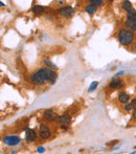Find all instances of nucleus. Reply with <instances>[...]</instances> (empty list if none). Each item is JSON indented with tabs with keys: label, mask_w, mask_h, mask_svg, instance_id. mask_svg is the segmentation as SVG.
Here are the masks:
<instances>
[{
	"label": "nucleus",
	"mask_w": 136,
	"mask_h": 154,
	"mask_svg": "<svg viewBox=\"0 0 136 154\" xmlns=\"http://www.w3.org/2000/svg\"><path fill=\"white\" fill-rule=\"evenodd\" d=\"M39 152H43L44 151V149H43V148H39Z\"/></svg>",
	"instance_id": "21"
},
{
	"label": "nucleus",
	"mask_w": 136,
	"mask_h": 154,
	"mask_svg": "<svg viewBox=\"0 0 136 154\" xmlns=\"http://www.w3.org/2000/svg\"><path fill=\"white\" fill-rule=\"evenodd\" d=\"M134 33L133 31L129 29H120L118 31V34H117V39H118V41L122 45L124 46H129L133 43L134 41Z\"/></svg>",
	"instance_id": "2"
},
{
	"label": "nucleus",
	"mask_w": 136,
	"mask_h": 154,
	"mask_svg": "<svg viewBox=\"0 0 136 154\" xmlns=\"http://www.w3.org/2000/svg\"><path fill=\"white\" fill-rule=\"evenodd\" d=\"M39 135L42 140H48L51 135V131H50L49 127H48L46 124H40V127H39Z\"/></svg>",
	"instance_id": "5"
},
{
	"label": "nucleus",
	"mask_w": 136,
	"mask_h": 154,
	"mask_svg": "<svg viewBox=\"0 0 136 154\" xmlns=\"http://www.w3.org/2000/svg\"><path fill=\"white\" fill-rule=\"evenodd\" d=\"M98 86V82H92V84L90 85V87H89L88 91L89 92H92L94 89H96V87Z\"/></svg>",
	"instance_id": "16"
},
{
	"label": "nucleus",
	"mask_w": 136,
	"mask_h": 154,
	"mask_svg": "<svg viewBox=\"0 0 136 154\" xmlns=\"http://www.w3.org/2000/svg\"><path fill=\"white\" fill-rule=\"evenodd\" d=\"M25 140H26V142H28V143L35 142V140H37L36 131L33 130V129H31V128L26 129V131H25Z\"/></svg>",
	"instance_id": "10"
},
{
	"label": "nucleus",
	"mask_w": 136,
	"mask_h": 154,
	"mask_svg": "<svg viewBox=\"0 0 136 154\" xmlns=\"http://www.w3.org/2000/svg\"><path fill=\"white\" fill-rule=\"evenodd\" d=\"M133 118H134V120H136V109H134V112H133Z\"/></svg>",
	"instance_id": "20"
},
{
	"label": "nucleus",
	"mask_w": 136,
	"mask_h": 154,
	"mask_svg": "<svg viewBox=\"0 0 136 154\" xmlns=\"http://www.w3.org/2000/svg\"><path fill=\"white\" fill-rule=\"evenodd\" d=\"M21 142L19 136H16V135H9L4 138V143L9 146H16L19 143Z\"/></svg>",
	"instance_id": "9"
},
{
	"label": "nucleus",
	"mask_w": 136,
	"mask_h": 154,
	"mask_svg": "<svg viewBox=\"0 0 136 154\" xmlns=\"http://www.w3.org/2000/svg\"><path fill=\"white\" fill-rule=\"evenodd\" d=\"M131 105L133 107V109H136V99H133L131 101Z\"/></svg>",
	"instance_id": "19"
},
{
	"label": "nucleus",
	"mask_w": 136,
	"mask_h": 154,
	"mask_svg": "<svg viewBox=\"0 0 136 154\" xmlns=\"http://www.w3.org/2000/svg\"><path fill=\"white\" fill-rule=\"evenodd\" d=\"M58 13H59L60 16L64 18H71L72 15L74 14V9L70 5H66V6L61 7L60 10L58 11Z\"/></svg>",
	"instance_id": "6"
},
{
	"label": "nucleus",
	"mask_w": 136,
	"mask_h": 154,
	"mask_svg": "<svg viewBox=\"0 0 136 154\" xmlns=\"http://www.w3.org/2000/svg\"><path fill=\"white\" fill-rule=\"evenodd\" d=\"M126 26L131 31H136V11L133 10L131 12L127 13V19H126Z\"/></svg>",
	"instance_id": "3"
},
{
	"label": "nucleus",
	"mask_w": 136,
	"mask_h": 154,
	"mask_svg": "<svg viewBox=\"0 0 136 154\" xmlns=\"http://www.w3.org/2000/svg\"><path fill=\"white\" fill-rule=\"evenodd\" d=\"M44 64H45L47 67L51 68V69H55V70L57 69V66H56L55 64H53V63L51 62L50 60H48V59H45V60H44Z\"/></svg>",
	"instance_id": "15"
},
{
	"label": "nucleus",
	"mask_w": 136,
	"mask_h": 154,
	"mask_svg": "<svg viewBox=\"0 0 136 154\" xmlns=\"http://www.w3.org/2000/svg\"><path fill=\"white\" fill-rule=\"evenodd\" d=\"M57 72L55 71V69H51L49 67H44L39 69L38 71L33 72L31 77V82L33 85H44L46 83L49 84H55L57 81Z\"/></svg>",
	"instance_id": "1"
},
{
	"label": "nucleus",
	"mask_w": 136,
	"mask_h": 154,
	"mask_svg": "<svg viewBox=\"0 0 136 154\" xmlns=\"http://www.w3.org/2000/svg\"><path fill=\"white\" fill-rule=\"evenodd\" d=\"M98 5L91 3V4H88L86 7H85V12H86L87 14H89V15H93L94 13L96 12V11H98Z\"/></svg>",
	"instance_id": "12"
},
{
	"label": "nucleus",
	"mask_w": 136,
	"mask_h": 154,
	"mask_svg": "<svg viewBox=\"0 0 136 154\" xmlns=\"http://www.w3.org/2000/svg\"><path fill=\"white\" fill-rule=\"evenodd\" d=\"M58 118H59V116L51 109H47L43 112V120H46V122L53 123L55 120H58Z\"/></svg>",
	"instance_id": "7"
},
{
	"label": "nucleus",
	"mask_w": 136,
	"mask_h": 154,
	"mask_svg": "<svg viewBox=\"0 0 136 154\" xmlns=\"http://www.w3.org/2000/svg\"><path fill=\"white\" fill-rule=\"evenodd\" d=\"M71 120H72L71 116L65 113V114H62V116H59V118H58V123L61 125L62 129H67V127L71 123Z\"/></svg>",
	"instance_id": "4"
},
{
	"label": "nucleus",
	"mask_w": 136,
	"mask_h": 154,
	"mask_svg": "<svg viewBox=\"0 0 136 154\" xmlns=\"http://www.w3.org/2000/svg\"><path fill=\"white\" fill-rule=\"evenodd\" d=\"M122 10L126 11L127 13L133 11V7H132V3L130 2L129 0H124V1L122 2Z\"/></svg>",
	"instance_id": "14"
},
{
	"label": "nucleus",
	"mask_w": 136,
	"mask_h": 154,
	"mask_svg": "<svg viewBox=\"0 0 136 154\" xmlns=\"http://www.w3.org/2000/svg\"><path fill=\"white\" fill-rule=\"evenodd\" d=\"M109 87L111 89H120L124 87V81L120 78H113L109 83Z\"/></svg>",
	"instance_id": "8"
},
{
	"label": "nucleus",
	"mask_w": 136,
	"mask_h": 154,
	"mask_svg": "<svg viewBox=\"0 0 136 154\" xmlns=\"http://www.w3.org/2000/svg\"><path fill=\"white\" fill-rule=\"evenodd\" d=\"M129 100H130V96L128 93H126V92H120V93L118 94V101H120V103L127 104L129 102Z\"/></svg>",
	"instance_id": "13"
},
{
	"label": "nucleus",
	"mask_w": 136,
	"mask_h": 154,
	"mask_svg": "<svg viewBox=\"0 0 136 154\" xmlns=\"http://www.w3.org/2000/svg\"><path fill=\"white\" fill-rule=\"evenodd\" d=\"M125 110H126V111H131V110H133V107H132L131 103H127V104H126V106H125Z\"/></svg>",
	"instance_id": "18"
},
{
	"label": "nucleus",
	"mask_w": 136,
	"mask_h": 154,
	"mask_svg": "<svg viewBox=\"0 0 136 154\" xmlns=\"http://www.w3.org/2000/svg\"><path fill=\"white\" fill-rule=\"evenodd\" d=\"M90 1V3H93V4L98 5V6H100V5L103 4V1H105V0H89Z\"/></svg>",
	"instance_id": "17"
},
{
	"label": "nucleus",
	"mask_w": 136,
	"mask_h": 154,
	"mask_svg": "<svg viewBox=\"0 0 136 154\" xmlns=\"http://www.w3.org/2000/svg\"><path fill=\"white\" fill-rule=\"evenodd\" d=\"M31 12L33 13V15H36V16H41V15H43L44 13H45V6L39 5V4L33 5V9H31Z\"/></svg>",
	"instance_id": "11"
}]
</instances>
